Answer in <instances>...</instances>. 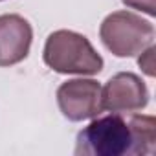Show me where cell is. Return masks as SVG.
Masks as SVG:
<instances>
[{"mask_svg": "<svg viewBox=\"0 0 156 156\" xmlns=\"http://www.w3.org/2000/svg\"><path fill=\"white\" fill-rule=\"evenodd\" d=\"M154 53H156V48H154V44H151V46H147V48L141 51V55H140V59H138L140 68H141L149 77H154V73H156V70H154Z\"/></svg>", "mask_w": 156, "mask_h": 156, "instance_id": "7", "label": "cell"}, {"mask_svg": "<svg viewBox=\"0 0 156 156\" xmlns=\"http://www.w3.org/2000/svg\"><path fill=\"white\" fill-rule=\"evenodd\" d=\"M44 62L57 73L96 75L103 70V57L90 41L72 30H57L44 44Z\"/></svg>", "mask_w": 156, "mask_h": 156, "instance_id": "2", "label": "cell"}, {"mask_svg": "<svg viewBox=\"0 0 156 156\" xmlns=\"http://www.w3.org/2000/svg\"><path fill=\"white\" fill-rule=\"evenodd\" d=\"M57 103L70 121L92 119L101 114V85L94 79H72L57 88Z\"/></svg>", "mask_w": 156, "mask_h": 156, "instance_id": "4", "label": "cell"}, {"mask_svg": "<svg viewBox=\"0 0 156 156\" xmlns=\"http://www.w3.org/2000/svg\"><path fill=\"white\" fill-rule=\"evenodd\" d=\"M149 103V90L141 77L132 72H119L101 88V105L108 112H136Z\"/></svg>", "mask_w": 156, "mask_h": 156, "instance_id": "5", "label": "cell"}, {"mask_svg": "<svg viewBox=\"0 0 156 156\" xmlns=\"http://www.w3.org/2000/svg\"><path fill=\"white\" fill-rule=\"evenodd\" d=\"M33 41L31 24L17 15H0V66H13L24 61Z\"/></svg>", "mask_w": 156, "mask_h": 156, "instance_id": "6", "label": "cell"}, {"mask_svg": "<svg viewBox=\"0 0 156 156\" xmlns=\"http://www.w3.org/2000/svg\"><path fill=\"white\" fill-rule=\"evenodd\" d=\"M99 37L116 57H134L154 42V26L132 11H114L101 22Z\"/></svg>", "mask_w": 156, "mask_h": 156, "instance_id": "3", "label": "cell"}, {"mask_svg": "<svg viewBox=\"0 0 156 156\" xmlns=\"http://www.w3.org/2000/svg\"><path fill=\"white\" fill-rule=\"evenodd\" d=\"M0 2H2V0H0Z\"/></svg>", "mask_w": 156, "mask_h": 156, "instance_id": "9", "label": "cell"}, {"mask_svg": "<svg viewBox=\"0 0 156 156\" xmlns=\"http://www.w3.org/2000/svg\"><path fill=\"white\" fill-rule=\"evenodd\" d=\"M156 151L154 116L112 112L94 119L75 140L77 156H145Z\"/></svg>", "mask_w": 156, "mask_h": 156, "instance_id": "1", "label": "cell"}, {"mask_svg": "<svg viewBox=\"0 0 156 156\" xmlns=\"http://www.w3.org/2000/svg\"><path fill=\"white\" fill-rule=\"evenodd\" d=\"M121 2L130 9H138L141 13H147L149 17L156 15V2L154 0H121Z\"/></svg>", "mask_w": 156, "mask_h": 156, "instance_id": "8", "label": "cell"}]
</instances>
